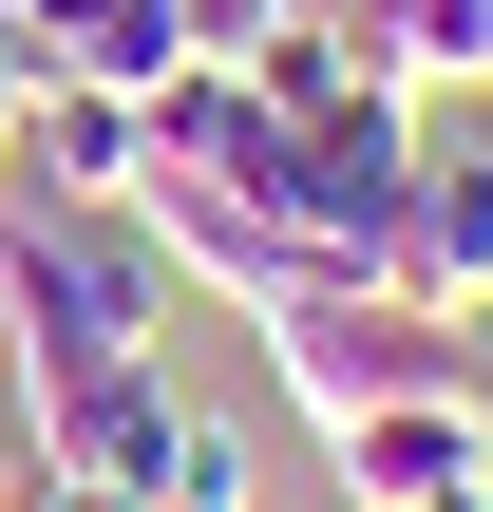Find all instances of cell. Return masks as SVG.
<instances>
[{"instance_id":"6da1fadb","label":"cell","mask_w":493,"mask_h":512,"mask_svg":"<svg viewBox=\"0 0 493 512\" xmlns=\"http://www.w3.org/2000/svg\"><path fill=\"white\" fill-rule=\"evenodd\" d=\"M171 247L133 209H38L0 190V323H19V380H95V361H152L171 342Z\"/></svg>"},{"instance_id":"7a4b0ae2","label":"cell","mask_w":493,"mask_h":512,"mask_svg":"<svg viewBox=\"0 0 493 512\" xmlns=\"http://www.w3.org/2000/svg\"><path fill=\"white\" fill-rule=\"evenodd\" d=\"M247 342H266V380L304 399V437H361L380 399L475 380V342H456V323H418V304H380V285H304V304H266Z\"/></svg>"},{"instance_id":"3957f363","label":"cell","mask_w":493,"mask_h":512,"mask_svg":"<svg viewBox=\"0 0 493 512\" xmlns=\"http://www.w3.org/2000/svg\"><path fill=\"white\" fill-rule=\"evenodd\" d=\"M19 418H38V475H95V494H171V456H190V399H171V361L19 380Z\"/></svg>"},{"instance_id":"277c9868","label":"cell","mask_w":493,"mask_h":512,"mask_svg":"<svg viewBox=\"0 0 493 512\" xmlns=\"http://www.w3.org/2000/svg\"><path fill=\"white\" fill-rule=\"evenodd\" d=\"M323 475H342V512H437L493 475V399L475 380H418V399H380L361 437H323Z\"/></svg>"},{"instance_id":"5b68a950","label":"cell","mask_w":493,"mask_h":512,"mask_svg":"<svg viewBox=\"0 0 493 512\" xmlns=\"http://www.w3.org/2000/svg\"><path fill=\"white\" fill-rule=\"evenodd\" d=\"M380 304H418V323H475V304H493V133H437V152H418Z\"/></svg>"},{"instance_id":"8992f818","label":"cell","mask_w":493,"mask_h":512,"mask_svg":"<svg viewBox=\"0 0 493 512\" xmlns=\"http://www.w3.org/2000/svg\"><path fill=\"white\" fill-rule=\"evenodd\" d=\"M133 228H152V247H171V285H209L228 323H266V304H304V285H323L247 190H190V171H152V190H133Z\"/></svg>"},{"instance_id":"52a82bcc","label":"cell","mask_w":493,"mask_h":512,"mask_svg":"<svg viewBox=\"0 0 493 512\" xmlns=\"http://www.w3.org/2000/svg\"><path fill=\"white\" fill-rule=\"evenodd\" d=\"M19 190H38V209H133V190H152V95L38 76V114H19Z\"/></svg>"},{"instance_id":"ba28073f","label":"cell","mask_w":493,"mask_h":512,"mask_svg":"<svg viewBox=\"0 0 493 512\" xmlns=\"http://www.w3.org/2000/svg\"><path fill=\"white\" fill-rule=\"evenodd\" d=\"M285 152V114H266V76L247 57H190L171 95H152V171H190V190H247Z\"/></svg>"},{"instance_id":"9c48e42d","label":"cell","mask_w":493,"mask_h":512,"mask_svg":"<svg viewBox=\"0 0 493 512\" xmlns=\"http://www.w3.org/2000/svg\"><path fill=\"white\" fill-rule=\"evenodd\" d=\"M209 38H190V0H57V76H95V95H171Z\"/></svg>"},{"instance_id":"30bf717a","label":"cell","mask_w":493,"mask_h":512,"mask_svg":"<svg viewBox=\"0 0 493 512\" xmlns=\"http://www.w3.org/2000/svg\"><path fill=\"white\" fill-rule=\"evenodd\" d=\"M399 95H493V0H361Z\"/></svg>"},{"instance_id":"8fae6325","label":"cell","mask_w":493,"mask_h":512,"mask_svg":"<svg viewBox=\"0 0 493 512\" xmlns=\"http://www.w3.org/2000/svg\"><path fill=\"white\" fill-rule=\"evenodd\" d=\"M266 494V475H247V437H228V418H190V456H171V494L152 512H247Z\"/></svg>"},{"instance_id":"7c38bea8","label":"cell","mask_w":493,"mask_h":512,"mask_svg":"<svg viewBox=\"0 0 493 512\" xmlns=\"http://www.w3.org/2000/svg\"><path fill=\"white\" fill-rule=\"evenodd\" d=\"M266 19H285V0H190V38H209V57H247Z\"/></svg>"},{"instance_id":"4fadbf2b","label":"cell","mask_w":493,"mask_h":512,"mask_svg":"<svg viewBox=\"0 0 493 512\" xmlns=\"http://www.w3.org/2000/svg\"><path fill=\"white\" fill-rule=\"evenodd\" d=\"M38 494V418H19V399H0V512Z\"/></svg>"},{"instance_id":"5bb4252c","label":"cell","mask_w":493,"mask_h":512,"mask_svg":"<svg viewBox=\"0 0 493 512\" xmlns=\"http://www.w3.org/2000/svg\"><path fill=\"white\" fill-rule=\"evenodd\" d=\"M19 512H152V494H95V475H38Z\"/></svg>"},{"instance_id":"9a60e30c","label":"cell","mask_w":493,"mask_h":512,"mask_svg":"<svg viewBox=\"0 0 493 512\" xmlns=\"http://www.w3.org/2000/svg\"><path fill=\"white\" fill-rule=\"evenodd\" d=\"M19 114H38V76H19V57H0V190H19Z\"/></svg>"},{"instance_id":"2e32d148","label":"cell","mask_w":493,"mask_h":512,"mask_svg":"<svg viewBox=\"0 0 493 512\" xmlns=\"http://www.w3.org/2000/svg\"><path fill=\"white\" fill-rule=\"evenodd\" d=\"M456 342H475V399H493V304H475V323H456Z\"/></svg>"},{"instance_id":"e0dca14e","label":"cell","mask_w":493,"mask_h":512,"mask_svg":"<svg viewBox=\"0 0 493 512\" xmlns=\"http://www.w3.org/2000/svg\"><path fill=\"white\" fill-rule=\"evenodd\" d=\"M437 512H493V475H475V494H437Z\"/></svg>"}]
</instances>
